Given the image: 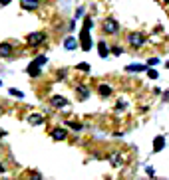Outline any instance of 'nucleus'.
<instances>
[{
  "instance_id": "22",
  "label": "nucleus",
  "mask_w": 169,
  "mask_h": 180,
  "mask_svg": "<svg viewBox=\"0 0 169 180\" xmlns=\"http://www.w3.org/2000/svg\"><path fill=\"white\" fill-rule=\"evenodd\" d=\"M112 52H113V56H122V52H123V50H122L119 46H113V48H112Z\"/></svg>"
},
{
  "instance_id": "7",
  "label": "nucleus",
  "mask_w": 169,
  "mask_h": 180,
  "mask_svg": "<svg viewBox=\"0 0 169 180\" xmlns=\"http://www.w3.org/2000/svg\"><path fill=\"white\" fill-rule=\"evenodd\" d=\"M64 48H66V50H76V48H78V40H76V38H72V36H68L66 40H64Z\"/></svg>"
},
{
  "instance_id": "13",
  "label": "nucleus",
  "mask_w": 169,
  "mask_h": 180,
  "mask_svg": "<svg viewBox=\"0 0 169 180\" xmlns=\"http://www.w3.org/2000/svg\"><path fill=\"white\" fill-rule=\"evenodd\" d=\"M28 123L30 125H42V123H44V117L38 115V113H32V115L28 117Z\"/></svg>"
},
{
  "instance_id": "25",
  "label": "nucleus",
  "mask_w": 169,
  "mask_h": 180,
  "mask_svg": "<svg viewBox=\"0 0 169 180\" xmlns=\"http://www.w3.org/2000/svg\"><path fill=\"white\" fill-rule=\"evenodd\" d=\"M147 174H149V176H153V178H155V170H153V168H151V166H147Z\"/></svg>"
},
{
  "instance_id": "3",
  "label": "nucleus",
  "mask_w": 169,
  "mask_h": 180,
  "mask_svg": "<svg viewBox=\"0 0 169 180\" xmlns=\"http://www.w3.org/2000/svg\"><path fill=\"white\" fill-rule=\"evenodd\" d=\"M46 40V36H44V32H32V34H28V38H26V42H28V46H38V44H42Z\"/></svg>"
},
{
  "instance_id": "19",
  "label": "nucleus",
  "mask_w": 169,
  "mask_h": 180,
  "mask_svg": "<svg viewBox=\"0 0 169 180\" xmlns=\"http://www.w3.org/2000/svg\"><path fill=\"white\" fill-rule=\"evenodd\" d=\"M68 127L72 129V131H76V133H78V131H82V125H80L78 121H68Z\"/></svg>"
},
{
  "instance_id": "21",
  "label": "nucleus",
  "mask_w": 169,
  "mask_h": 180,
  "mask_svg": "<svg viewBox=\"0 0 169 180\" xmlns=\"http://www.w3.org/2000/svg\"><path fill=\"white\" fill-rule=\"evenodd\" d=\"M155 63H159V58H149L147 59V65H149V67H153Z\"/></svg>"
},
{
  "instance_id": "4",
  "label": "nucleus",
  "mask_w": 169,
  "mask_h": 180,
  "mask_svg": "<svg viewBox=\"0 0 169 180\" xmlns=\"http://www.w3.org/2000/svg\"><path fill=\"white\" fill-rule=\"evenodd\" d=\"M127 40H129V44H132L133 48H139V46H143V36L139 34V32H132V34L127 36Z\"/></svg>"
},
{
  "instance_id": "31",
  "label": "nucleus",
  "mask_w": 169,
  "mask_h": 180,
  "mask_svg": "<svg viewBox=\"0 0 169 180\" xmlns=\"http://www.w3.org/2000/svg\"><path fill=\"white\" fill-rule=\"evenodd\" d=\"M2 135H4V133H0V137H2Z\"/></svg>"
},
{
  "instance_id": "30",
  "label": "nucleus",
  "mask_w": 169,
  "mask_h": 180,
  "mask_svg": "<svg viewBox=\"0 0 169 180\" xmlns=\"http://www.w3.org/2000/svg\"><path fill=\"white\" fill-rule=\"evenodd\" d=\"M163 2H169V0H163Z\"/></svg>"
},
{
  "instance_id": "5",
  "label": "nucleus",
  "mask_w": 169,
  "mask_h": 180,
  "mask_svg": "<svg viewBox=\"0 0 169 180\" xmlns=\"http://www.w3.org/2000/svg\"><path fill=\"white\" fill-rule=\"evenodd\" d=\"M147 69H149L147 63H132L125 67V72H147Z\"/></svg>"
},
{
  "instance_id": "28",
  "label": "nucleus",
  "mask_w": 169,
  "mask_h": 180,
  "mask_svg": "<svg viewBox=\"0 0 169 180\" xmlns=\"http://www.w3.org/2000/svg\"><path fill=\"white\" fill-rule=\"evenodd\" d=\"M165 67H167V69H169V62H167V63H165Z\"/></svg>"
},
{
  "instance_id": "29",
  "label": "nucleus",
  "mask_w": 169,
  "mask_h": 180,
  "mask_svg": "<svg viewBox=\"0 0 169 180\" xmlns=\"http://www.w3.org/2000/svg\"><path fill=\"white\" fill-rule=\"evenodd\" d=\"M0 170H4V166H2V164H0Z\"/></svg>"
},
{
  "instance_id": "14",
  "label": "nucleus",
  "mask_w": 169,
  "mask_h": 180,
  "mask_svg": "<svg viewBox=\"0 0 169 180\" xmlns=\"http://www.w3.org/2000/svg\"><path fill=\"white\" fill-rule=\"evenodd\" d=\"M97 53H100V58H107V53H110V50H107L106 42H100V44H97Z\"/></svg>"
},
{
  "instance_id": "23",
  "label": "nucleus",
  "mask_w": 169,
  "mask_h": 180,
  "mask_svg": "<svg viewBox=\"0 0 169 180\" xmlns=\"http://www.w3.org/2000/svg\"><path fill=\"white\" fill-rule=\"evenodd\" d=\"M147 73H149L151 79H157V72H155V69H147Z\"/></svg>"
},
{
  "instance_id": "20",
  "label": "nucleus",
  "mask_w": 169,
  "mask_h": 180,
  "mask_svg": "<svg viewBox=\"0 0 169 180\" xmlns=\"http://www.w3.org/2000/svg\"><path fill=\"white\" fill-rule=\"evenodd\" d=\"M76 67L80 69V72H90V63H86V62H82V63H78Z\"/></svg>"
},
{
  "instance_id": "16",
  "label": "nucleus",
  "mask_w": 169,
  "mask_h": 180,
  "mask_svg": "<svg viewBox=\"0 0 169 180\" xmlns=\"http://www.w3.org/2000/svg\"><path fill=\"white\" fill-rule=\"evenodd\" d=\"M97 93H100L102 97H107V95H112V87L110 85H100L97 87Z\"/></svg>"
},
{
  "instance_id": "32",
  "label": "nucleus",
  "mask_w": 169,
  "mask_h": 180,
  "mask_svg": "<svg viewBox=\"0 0 169 180\" xmlns=\"http://www.w3.org/2000/svg\"><path fill=\"white\" fill-rule=\"evenodd\" d=\"M0 85H2V81H0Z\"/></svg>"
},
{
  "instance_id": "9",
  "label": "nucleus",
  "mask_w": 169,
  "mask_h": 180,
  "mask_svg": "<svg viewBox=\"0 0 169 180\" xmlns=\"http://www.w3.org/2000/svg\"><path fill=\"white\" fill-rule=\"evenodd\" d=\"M26 73L32 75V77H38V75H40V67L32 62V63H28V67H26Z\"/></svg>"
},
{
  "instance_id": "10",
  "label": "nucleus",
  "mask_w": 169,
  "mask_h": 180,
  "mask_svg": "<svg viewBox=\"0 0 169 180\" xmlns=\"http://www.w3.org/2000/svg\"><path fill=\"white\" fill-rule=\"evenodd\" d=\"M163 146H165V139H163L161 135H159V137H155V139H153V152H159Z\"/></svg>"
},
{
  "instance_id": "8",
  "label": "nucleus",
  "mask_w": 169,
  "mask_h": 180,
  "mask_svg": "<svg viewBox=\"0 0 169 180\" xmlns=\"http://www.w3.org/2000/svg\"><path fill=\"white\" fill-rule=\"evenodd\" d=\"M66 129H62V127H58V129H54L52 131V137L54 139H56V141H64V139H66Z\"/></svg>"
},
{
  "instance_id": "27",
  "label": "nucleus",
  "mask_w": 169,
  "mask_h": 180,
  "mask_svg": "<svg viewBox=\"0 0 169 180\" xmlns=\"http://www.w3.org/2000/svg\"><path fill=\"white\" fill-rule=\"evenodd\" d=\"M10 2V0H0V4H2V6H4V4H8Z\"/></svg>"
},
{
  "instance_id": "1",
  "label": "nucleus",
  "mask_w": 169,
  "mask_h": 180,
  "mask_svg": "<svg viewBox=\"0 0 169 180\" xmlns=\"http://www.w3.org/2000/svg\"><path fill=\"white\" fill-rule=\"evenodd\" d=\"M90 26H92V18H86L84 20V28H82V34H80V46L82 50H92V42H90Z\"/></svg>"
},
{
  "instance_id": "2",
  "label": "nucleus",
  "mask_w": 169,
  "mask_h": 180,
  "mask_svg": "<svg viewBox=\"0 0 169 180\" xmlns=\"http://www.w3.org/2000/svg\"><path fill=\"white\" fill-rule=\"evenodd\" d=\"M103 32L110 34V36H116L119 32V24L113 18H106V20H103Z\"/></svg>"
},
{
  "instance_id": "11",
  "label": "nucleus",
  "mask_w": 169,
  "mask_h": 180,
  "mask_svg": "<svg viewBox=\"0 0 169 180\" xmlns=\"http://www.w3.org/2000/svg\"><path fill=\"white\" fill-rule=\"evenodd\" d=\"M10 53H12V46H10V44H0V58H8Z\"/></svg>"
},
{
  "instance_id": "24",
  "label": "nucleus",
  "mask_w": 169,
  "mask_h": 180,
  "mask_svg": "<svg viewBox=\"0 0 169 180\" xmlns=\"http://www.w3.org/2000/svg\"><path fill=\"white\" fill-rule=\"evenodd\" d=\"M113 164H116V166H119V164H122V159H119V156H113Z\"/></svg>"
},
{
  "instance_id": "15",
  "label": "nucleus",
  "mask_w": 169,
  "mask_h": 180,
  "mask_svg": "<svg viewBox=\"0 0 169 180\" xmlns=\"http://www.w3.org/2000/svg\"><path fill=\"white\" fill-rule=\"evenodd\" d=\"M76 91L80 93V97H82V99H88L90 91H88V87H86V85H76Z\"/></svg>"
},
{
  "instance_id": "17",
  "label": "nucleus",
  "mask_w": 169,
  "mask_h": 180,
  "mask_svg": "<svg viewBox=\"0 0 169 180\" xmlns=\"http://www.w3.org/2000/svg\"><path fill=\"white\" fill-rule=\"evenodd\" d=\"M34 63L38 65V67H42V65H46V63H48V58H46V56H38V58L34 59Z\"/></svg>"
},
{
  "instance_id": "26",
  "label": "nucleus",
  "mask_w": 169,
  "mask_h": 180,
  "mask_svg": "<svg viewBox=\"0 0 169 180\" xmlns=\"http://www.w3.org/2000/svg\"><path fill=\"white\" fill-rule=\"evenodd\" d=\"M32 180H42V176L38 172H32Z\"/></svg>"
},
{
  "instance_id": "18",
  "label": "nucleus",
  "mask_w": 169,
  "mask_h": 180,
  "mask_svg": "<svg viewBox=\"0 0 169 180\" xmlns=\"http://www.w3.org/2000/svg\"><path fill=\"white\" fill-rule=\"evenodd\" d=\"M8 93L12 95V97H16V99H22V97H24V93H22V91H18V89H12V87L8 89Z\"/></svg>"
},
{
  "instance_id": "12",
  "label": "nucleus",
  "mask_w": 169,
  "mask_h": 180,
  "mask_svg": "<svg viewBox=\"0 0 169 180\" xmlns=\"http://www.w3.org/2000/svg\"><path fill=\"white\" fill-rule=\"evenodd\" d=\"M52 105H54V107H66V105H68V101H66V97L54 95V97H52Z\"/></svg>"
},
{
  "instance_id": "6",
  "label": "nucleus",
  "mask_w": 169,
  "mask_h": 180,
  "mask_svg": "<svg viewBox=\"0 0 169 180\" xmlns=\"http://www.w3.org/2000/svg\"><path fill=\"white\" fill-rule=\"evenodd\" d=\"M38 4H40V0H20V6L26 10H36Z\"/></svg>"
}]
</instances>
